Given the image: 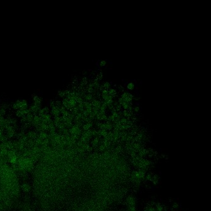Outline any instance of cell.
<instances>
[{"label":"cell","mask_w":211,"mask_h":211,"mask_svg":"<svg viewBox=\"0 0 211 211\" xmlns=\"http://www.w3.org/2000/svg\"><path fill=\"white\" fill-rule=\"evenodd\" d=\"M136 203H137V199L136 197L132 194L129 195L125 200V205L126 207L136 206Z\"/></svg>","instance_id":"1"},{"label":"cell","mask_w":211,"mask_h":211,"mask_svg":"<svg viewBox=\"0 0 211 211\" xmlns=\"http://www.w3.org/2000/svg\"><path fill=\"white\" fill-rule=\"evenodd\" d=\"M147 154H148V149H145L144 147H142V149L138 151L137 155L138 157L141 158H146L147 156Z\"/></svg>","instance_id":"2"},{"label":"cell","mask_w":211,"mask_h":211,"mask_svg":"<svg viewBox=\"0 0 211 211\" xmlns=\"http://www.w3.org/2000/svg\"><path fill=\"white\" fill-rule=\"evenodd\" d=\"M159 180H160V178H159V177L158 176V175H153V177H152L151 182H152V183L154 184V185H157V184L159 183Z\"/></svg>","instance_id":"3"},{"label":"cell","mask_w":211,"mask_h":211,"mask_svg":"<svg viewBox=\"0 0 211 211\" xmlns=\"http://www.w3.org/2000/svg\"><path fill=\"white\" fill-rule=\"evenodd\" d=\"M156 207L154 206L151 204H147L144 207V211H156Z\"/></svg>","instance_id":"4"},{"label":"cell","mask_w":211,"mask_h":211,"mask_svg":"<svg viewBox=\"0 0 211 211\" xmlns=\"http://www.w3.org/2000/svg\"><path fill=\"white\" fill-rule=\"evenodd\" d=\"M108 95H111V97H113V98H114V97H116V96H118L116 90H115V89H108Z\"/></svg>","instance_id":"5"},{"label":"cell","mask_w":211,"mask_h":211,"mask_svg":"<svg viewBox=\"0 0 211 211\" xmlns=\"http://www.w3.org/2000/svg\"><path fill=\"white\" fill-rule=\"evenodd\" d=\"M155 207H156V211H165L164 207L160 204H156Z\"/></svg>","instance_id":"6"},{"label":"cell","mask_w":211,"mask_h":211,"mask_svg":"<svg viewBox=\"0 0 211 211\" xmlns=\"http://www.w3.org/2000/svg\"><path fill=\"white\" fill-rule=\"evenodd\" d=\"M153 175L152 173H149V172H147L146 173V176H145V180H147V181H151L152 180V177H153Z\"/></svg>","instance_id":"7"},{"label":"cell","mask_w":211,"mask_h":211,"mask_svg":"<svg viewBox=\"0 0 211 211\" xmlns=\"http://www.w3.org/2000/svg\"><path fill=\"white\" fill-rule=\"evenodd\" d=\"M135 87V85L133 82H129L127 85V89L129 90H133Z\"/></svg>","instance_id":"8"},{"label":"cell","mask_w":211,"mask_h":211,"mask_svg":"<svg viewBox=\"0 0 211 211\" xmlns=\"http://www.w3.org/2000/svg\"><path fill=\"white\" fill-rule=\"evenodd\" d=\"M126 211H136V206H130V207H126L125 209Z\"/></svg>","instance_id":"9"},{"label":"cell","mask_w":211,"mask_h":211,"mask_svg":"<svg viewBox=\"0 0 211 211\" xmlns=\"http://www.w3.org/2000/svg\"><path fill=\"white\" fill-rule=\"evenodd\" d=\"M103 87L105 88V89H106V90H108V89H110V82H105L103 84Z\"/></svg>","instance_id":"10"},{"label":"cell","mask_w":211,"mask_h":211,"mask_svg":"<svg viewBox=\"0 0 211 211\" xmlns=\"http://www.w3.org/2000/svg\"><path fill=\"white\" fill-rule=\"evenodd\" d=\"M115 108L117 112H119V111H121V109H122V106H121V105H120V104L118 103V105H116V106H115Z\"/></svg>","instance_id":"11"},{"label":"cell","mask_w":211,"mask_h":211,"mask_svg":"<svg viewBox=\"0 0 211 211\" xmlns=\"http://www.w3.org/2000/svg\"><path fill=\"white\" fill-rule=\"evenodd\" d=\"M106 64V61L105 60H101L100 61V63H99V66H100L101 68L105 66Z\"/></svg>","instance_id":"12"},{"label":"cell","mask_w":211,"mask_h":211,"mask_svg":"<svg viewBox=\"0 0 211 211\" xmlns=\"http://www.w3.org/2000/svg\"><path fill=\"white\" fill-rule=\"evenodd\" d=\"M103 77V74H101V73H98V74H97L96 79H98V80H99V81H100V80H101V79H102Z\"/></svg>","instance_id":"13"},{"label":"cell","mask_w":211,"mask_h":211,"mask_svg":"<svg viewBox=\"0 0 211 211\" xmlns=\"http://www.w3.org/2000/svg\"><path fill=\"white\" fill-rule=\"evenodd\" d=\"M87 91L89 93H90V94H91V93H93V92H95V90H94L93 88L89 87H88V88L87 89Z\"/></svg>","instance_id":"14"},{"label":"cell","mask_w":211,"mask_h":211,"mask_svg":"<svg viewBox=\"0 0 211 211\" xmlns=\"http://www.w3.org/2000/svg\"><path fill=\"white\" fill-rule=\"evenodd\" d=\"M172 207H173V209L177 210L179 208V204L177 203H173V205H172Z\"/></svg>","instance_id":"15"},{"label":"cell","mask_w":211,"mask_h":211,"mask_svg":"<svg viewBox=\"0 0 211 211\" xmlns=\"http://www.w3.org/2000/svg\"><path fill=\"white\" fill-rule=\"evenodd\" d=\"M133 111H134V113H138L139 111V107L138 106H136L135 107H134V109H133Z\"/></svg>","instance_id":"16"},{"label":"cell","mask_w":211,"mask_h":211,"mask_svg":"<svg viewBox=\"0 0 211 211\" xmlns=\"http://www.w3.org/2000/svg\"><path fill=\"white\" fill-rule=\"evenodd\" d=\"M107 108H108L110 110H111V109H113V108H115V106H114V105H113V103H112V104H110V105H108V106H107Z\"/></svg>","instance_id":"17"},{"label":"cell","mask_w":211,"mask_h":211,"mask_svg":"<svg viewBox=\"0 0 211 211\" xmlns=\"http://www.w3.org/2000/svg\"><path fill=\"white\" fill-rule=\"evenodd\" d=\"M118 90L119 91H121V92H124V87L122 85H119V87H118Z\"/></svg>","instance_id":"18"},{"label":"cell","mask_w":211,"mask_h":211,"mask_svg":"<svg viewBox=\"0 0 211 211\" xmlns=\"http://www.w3.org/2000/svg\"><path fill=\"white\" fill-rule=\"evenodd\" d=\"M110 112H111V115H112V114H113V113H115V112H116V110H115V108H113V109H111V110H110Z\"/></svg>","instance_id":"19"},{"label":"cell","mask_w":211,"mask_h":211,"mask_svg":"<svg viewBox=\"0 0 211 211\" xmlns=\"http://www.w3.org/2000/svg\"><path fill=\"white\" fill-rule=\"evenodd\" d=\"M118 211H126L124 209H120L119 210H118Z\"/></svg>","instance_id":"20"},{"label":"cell","mask_w":211,"mask_h":211,"mask_svg":"<svg viewBox=\"0 0 211 211\" xmlns=\"http://www.w3.org/2000/svg\"></svg>","instance_id":"21"}]
</instances>
